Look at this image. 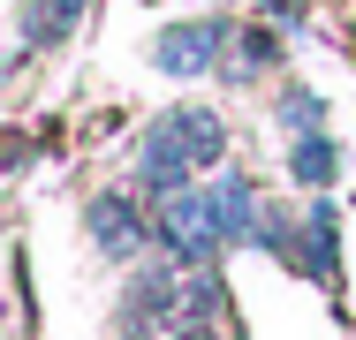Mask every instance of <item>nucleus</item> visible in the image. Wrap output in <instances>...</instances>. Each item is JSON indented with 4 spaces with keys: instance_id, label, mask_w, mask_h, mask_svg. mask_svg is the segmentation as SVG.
Listing matches in <instances>:
<instances>
[{
    "instance_id": "obj_1",
    "label": "nucleus",
    "mask_w": 356,
    "mask_h": 340,
    "mask_svg": "<svg viewBox=\"0 0 356 340\" xmlns=\"http://www.w3.org/2000/svg\"><path fill=\"white\" fill-rule=\"evenodd\" d=\"M220 151H227L220 114H205V106H175V114H159V121L144 129L137 174H144V189H190V174L213 167Z\"/></svg>"
},
{
    "instance_id": "obj_2",
    "label": "nucleus",
    "mask_w": 356,
    "mask_h": 340,
    "mask_svg": "<svg viewBox=\"0 0 356 340\" xmlns=\"http://www.w3.org/2000/svg\"><path fill=\"white\" fill-rule=\"evenodd\" d=\"M227 46H235L227 23H182V31H159V38H152V61L167 68V76H205Z\"/></svg>"
},
{
    "instance_id": "obj_3",
    "label": "nucleus",
    "mask_w": 356,
    "mask_h": 340,
    "mask_svg": "<svg viewBox=\"0 0 356 340\" xmlns=\"http://www.w3.org/2000/svg\"><path fill=\"white\" fill-rule=\"evenodd\" d=\"M91 235H99L106 257H137L144 242H152V227H144V212L129 197H91Z\"/></svg>"
},
{
    "instance_id": "obj_4",
    "label": "nucleus",
    "mask_w": 356,
    "mask_h": 340,
    "mask_svg": "<svg viewBox=\"0 0 356 340\" xmlns=\"http://www.w3.org/2000/svg\"><path fill=\"white\" fill-rule=\"evenodd\" d=\"M288 174L303 182V189H326L334 174H341V151L326 144V129H311V136H296V151H288Z\"/></svg>"
},
{
    "instance_id": "obj_5",
    "label": "nucleus",
    "mask_w": 356,
    "mask_h": 340,
    "mask_svg": "<svg viewBox=\"0 0 356 340\" xmlns=\"http://www.w3.org/2000/svg\"><path fill=\"white\" fill-rule=\"evenodd\" d=\"M281 121H288L296 136L326 129V99H318V91H288V99H281Z\"/></svg>"
}]
</instances>
